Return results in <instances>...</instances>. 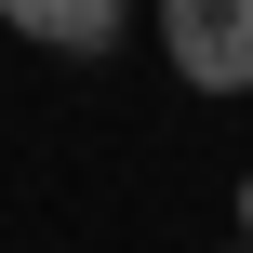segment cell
I'll list each match as a JSON object with an SVG mask.
<instances>
[{
    "label": "cell",
    "instance_id": "6da1fadb",
    "mask_svg": "<svg viewBox=\"0 0 253 253\" xmlns=\"http://www.w3.org/2000/svg\"><path fill=\"white\" fill-rule=\"evenodd\" d=\"M160 53L187 93H253V0H160Z\"/></svg>",
    "mask_w": 253,
    "mask_h": 253
},
{
    "label": "cell",
    "instance_id": "7a4b0ae2",
    "mask_svg": "<svg viewBox=\"0 0 253 253\" xmlns=\"http://www.w3.org/2000/svg\"><path fill=\"white\" fill-rule=\"evenodd\" d=\"M120 13H133V0H0V27H13V40H40V53H107V40H120Z\"/></svg>",
    "mask_w": 253,
    "mask_h": 253
},
{
    "label": "cell",
    "instance_id": "3957f363",
    "mask_svg": "<svg viewBox=\"0 0 253 253\" xmlns=\"http://www.w3.org/2000/svg\"><path fill=\"white\" fill-rule=\"evenodd\" d=\"M240 240H253V173H240Z\"/></svg>",
    "mask_w": 253,
    "mask_h": 253
},
{
    "label": "cell",
    "instance_id": "277c9868",
    "mask_svg": "<svg viewBox=\"0 0 253 253\" xmlns=\"http://www.w3.org/2000/svg\"><path fill=\"white\" fill-rule=\"evenodd\" d=\"M227 253H253V240H227Z\"/></svg>",
    "mask_w": 253,
    "mask_h": 253
}]
</instances>
